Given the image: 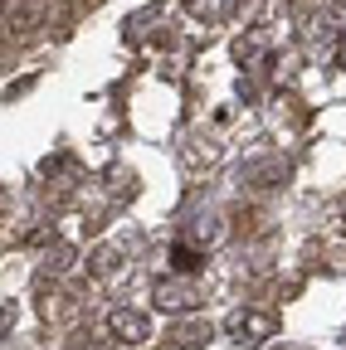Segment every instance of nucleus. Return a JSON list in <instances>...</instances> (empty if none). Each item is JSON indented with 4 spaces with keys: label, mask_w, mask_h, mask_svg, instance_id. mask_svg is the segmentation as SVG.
<instances>
[{
    "label": "nucleus",
    "mask_w": 346,
    "mask_h": 350,
    "mask_svg": "<svg viewBox=\"0 0 346 350\" xmlns=\"http://www.w3.org/2000/svg\"><path fill=\"white\" fill-rule=\"evenodd\" d=\"M200 301H205V292H200L195 278H166V282H156V306H161V312H195Z\"/></svg>",
    "instance_id": "f257e3e1"
},
{
    "label": "nucleus",
    "mask_w": 346,
    "mask_h": 350,
    "mask_svg": "<svg viewBox=\"0 0 346 350\" xmlns=\"http://www.w3.org/2000/svg\"><path fill=\"white\" fill-rule=\"evenodd\" d=\"M108 326H112V336H117L122 345H142V340H151V317L137 312V306H117V312L108 317Z\"/></svg>",
    "instance_id": "f03ea898"
},
{
    "label": "nucleus",
    "mask_w": 346,
    "mask_h": 350,
    "mask_svg": "<svg viewBox=\"0 0 346 350\" xmlns=\"http://www.w3.org/2000/svg\"><path fill=\"white\" fill-rule=\"evenodd\" d=\"M230 331H234V340H239V345H264V340L278 331V321H273V317H264V312H239V317L230 321Z\"/></svg>",
    "instance_id": "7ed1b4c3"
},
{
    "label": "nucleus",
    "mask_w": 346,
    "mask_h": 350,
    "mask_svg": "<svg viewBox=\"0 0 346 350\" xmlns=\"http://www.w3.org/2000/svg\"><path fill=\"white\" fill-rule=\"evenodd\" d=\"M264 44H269V34H264V29H254L249 39L234 44V54H239V59H258V54H264Z\"/></svg>",
    "instance_id": "20e7f679"
},
{
    "label": "nucleus",
    "mask_w": 346,
    "mask_h": 350,
    "mask_svg": "<svg viewBox=\"0 0 346 350\" xmlns=\"http://www.w3.org/2000/svg\"><path fill=\"white\" fill-rule=\"evenodd\" d=\"M171 258H176V268H181V273H195V268H200V253H190L186 243L171 248Z\"/></svg>",
    "instance_id": "39448f33"
},
{
    "label": "nucleus",
    "mask_w": 346,
    "mask_h": 350,
    "mask_svg": "<svg viewBox=\"0 0 346 350\" xmlns=\"http://www.w3.org/2000/svg\"><path fill=\"white\" fill-rule=\"evenodd\" d=\"M190 10H195V15H210V20H214V15L225 10V0H190Z\"/></svg>",
    "instance_id": "423d86ee"
},
{
    "label": "nucleus",
    "mask_w": 346,
    "mask_h": 350,
    "mask_svg": "<svg viewBox=\"0 0 346 350\" xmlns=\"http://www.w3.org/2000/svg\"><path fill=\"white\" fill-rule=\"evenodd\" d=\"M336 59H341V68H346V39H341V49H336Z\"/></svg>",
    "instance_id": "0eeeda50"
}]
</instances>
